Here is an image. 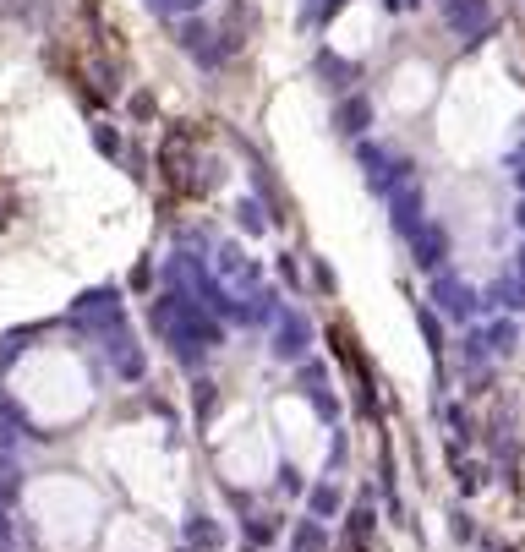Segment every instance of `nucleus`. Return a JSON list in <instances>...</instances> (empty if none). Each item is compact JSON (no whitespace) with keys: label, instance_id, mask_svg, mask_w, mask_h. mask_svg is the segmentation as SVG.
Instances as JSON below:
<instances>
[{"label":"nucleus","instance_id":"obj_19","mask_svg":"<svg viewBox=\"0 0 525 552\" xmlns=\"http://www.w3.org/2000/svg\"><path fill=\"white\" fill-rule=\"evenodd\" d=\"M383 6H389V11H416L422 0H383Z\"/></svg>","mask_w":525,"mask_h":552},{"label":"nucleus","instance_id":"obj_13","mask_svg":"<svg viewBox=\"0 0 525 552\" xmlns=\"http://www.w3.org/2000/svg\"><path fill=\"white\" fill-rule=\"evenodd\" d=\"M296 552H329V531H323V520H301L296 525Z\"/></svg>","mask_w":525,"mask_h":552},{"label":"nucleus","instance_id":"obj_12","mask_svg":"<svg viewBox=\"0 0 525 552\" xmlns=\"http://www.w3.org/2000/svg\"><path fill=\"white\" fill-rule=\"evenodd\" d=\"M307 514L312 520H334V514H340V487H334V481H318V487L307 492Z\"/></svg>","mask_w":525,"mask_h":552},{"label":"nucleus","instance_id":"obj_14","mask_svg":"<svg viewBox=\"0 0 525 552\" xmlns=\"http://www.w3.org/2000/svg\"><path fill=\"white\" fill-rule=\"evenodd\" d=\"M22 432H28V421H22L11 405H0V449H11V443H17Z\"/></svg>","mask_w":525,"mask_h":552},{"label":"nucleus","instance_id":"obj_17","mask_svg":"<svg viewBox=\"0 0 525 552\" xmlns=\"http://www.w3.org/2000/svg\"><path fill=\"white\" fill-rule=\"evenodd\" d=\"M247 536H252V542H263V547H268V542L279 536V525H274V520H263V514H258V520L247 525Z\"/></svg>","mask_w":525,"mask_h":552},{"label":"nucleus","instance_id":"obj_24","mask_svg":"<svg viewBox=\"0 0 525 552\" xmlns=\"http://www.w3.org/2000/svg\"><path fill=\"white\" fill-rule=\"evenodd\" d=\"M181 552H186V547H181Z\"/></svg>","mask_w":525,"mask_h":552},{"label":"nucleus","instance_id":"obj_10","mask_svg":"<svg viewBox=\"0 0 525 552\" xmlns=\"http://www.w3.org/2000/svg\"><path fill=\"white\" fill-rule=\"evenodd\" d=\"M181 536H186V552H219V542H225L208 514H192V520L181 525Z\"/></svg>","mask_w":525,"mask_h":552},{"label":"nucleus","instance_id":"obj_18","mask_svg":"<svg viewBox=\"0 0 525 552\" xmlns=\"http://www.w3.org/2000/svg\"><path fill=\"white\" fill-rule=\"evenodd\" d=\"M454 536H460V542H471V514H465V509H454Z\"/></svg>","mask_w":525,"mask_h":552},{"label":"nucleus","instance_id":"obj_15","mask_svg":"<svg viewBox=\"0 0 525 552\" xmlns=\"http://www.w3.org/2000/svg\"><path fill=\"white\" fill-rule=\"evenodd\" d=\"M367 99H350L345 110H340V121H345V132H367Z\"/></svg>","mask_w":525,"mask_h":552},{"label":"nucleus","instance_id":"obj_1","mask_svg":"<svg viewBox=\"0 0 525 552\" xmlns=\"http://www.w3.org/2000/svg\"><path fill=\"white\" fill-rule=\"evenodd\" d=\"M433 307H443L454 323H471L476 312H487V301H482V290H471L460 274L438 268V274H433Z\"/></svg>","mask_w":525,"mask_h":552},{"label":"nucleus","instance_id":"obj_22","mask_svg":"<svg viewBox=\"0 0 525 552\" xmlns=\"http://www.w3.org/2000/svg\"><path fill=\"white\" fill-rule=\"evenodd\" d=\"M515 274L525 279V246H520V257H515Z\"/></svg>","mask_w":525,"mask_h":552},{"label":"nucleus","instance_id":"obj_6","mask_svg":"<svg viewBox=\"0 0 525 552\" xmlns=\"http://www.w3.org/2000/svg\"><path fill=\"white\" fill-rule=\"evenodd\" d=\"M482 339H487V350H493V361H504V356H515V345H520V323L515 317H487Z\"/></svg>","mask_w":525,"mask_h":552},{"label":"nucleus","instance_id":"obj_11","mask_svg":"<svg viewBox=\"0 0 525 552\" xmlns=\"http://www.w3.org/2000/svg\"><path fill=\"white\" fill-rule=\"evenodd\" d=\"M301 389L312 394V405H318V416H329V421L340 416V405H334V394H329V372H323L318 361H312V367L301 372Z\"/></svg>","mask_w":525,"mask_h":552},{"label":"nucleus","instance_id":"obj_20","mask_svg":"<svg viewBox=\"0 0 525 552\" xmlns=\"http://www.w3.org/2000/svg\"><path fill=\"white\" fill-rule=\"evenodd\" d=\"M482 552H509L504 542H493V536H482Z\"/></svg>","mask_w":525,"mask_h":552},{"label":"nucleus","instance_id":"obj_7","mask_svg":"<svg viewBox=\"0 0 525 552\" xmlns=\"http://www.w3.org/2000/svg\"><path fill=\"white\" fill-rule=\"evenodd\" d=\"M104 350H110V361H115V372H121V378H143V372H148V361H143V350H137V339H126L121 328L110 334V345H104Z\"/></svg>","mask_w":525,"mask_h":552},{"label":"nucleus","instance_id":"obj_23","mask_svg":"<svg viewBox=\"0 0 525 552\" xmlns=\"http://www.w3.org/2000/svg\"><path fill=\"white\" fill-rule=\"evenodd\" d=\"M515 186H520V197H525V164H520V170H515Z\"/></svg>","mask_w":525,"mask_h":552},{"label":"nucleus","instance_id":"obj_4","mask_svg":"<svg viewBox=\"0 0 525 552\" xmlns=\"http://www.w3.org/2000/svg\"><path fill=\"white\" fill-rule=\"evenodd\" d=\"M307 345H312V328H307V317H301L296 307H285L274 317V350L285 361H301L307 356Z\"/></svg>","mask_w":525,"mask_h":552},{"label":"nucleus","instance_id":"obj_5","mask_svg":"<svg viewBox=\"0 0 525 552\" xmlns=\"http://www.w3.org/2000/svg\"><path fill=\"white\" fill-rule=\"evenodd\" d=\"M416 257V268H427V274H438L443 263H449V230L438 225V219H427L422 230H416V241H405Z\"/></svg>","mask_w":525,"mask_h":552},{"label":"nucleus","instance_id":"obj_21","mask_svg":"<svg viewBox=\"0 0 525 552\" xmlns=\"http://www.w3.org/2000/svg\"><path fill=\"white\" fill-rule=\"evenodd\" d=\"M515 225H520V236H525V197H520V208H515Z\"/></svg>","mask_w":525,"mask_h":552},{"label":"nucleus","instance_id":"obj_3","mask_svg":"<svg viewBox=\"0 0 525 552\" xmlns=\"http://www.w3.org/2000/svg\"><path fill=\"white\" fill-rule=\"evenodd\" d=\"M389 219H394V230H400V241H416V230L427 225V197H422V186H400V192H389Z\"/></svg>","mask_w":525,"mask_h":552},{"label":"nucleus","instance_id":"obj_8","mask_svg":"<svg viewBox=\"0 0 525 552\" xmlns=\"http://www.w3.org/2000/svg\"><path fill=\"white\" fill-rule=\"evenodd\" d=\"M487 312L498 307V317H515V312H525V279L520 274H509V279H498L493 290H487Z\"/></svg>","mask_w":525,"mask_h":552},{"label":"nucleus","instance_id":"obj_9","mask_svg":"<svg viewBox=\"0 0 525 552\" xmlns=\"http://www.w3.org/2000/svg\"><path fill=\"white\" fill-rule=\"evenodd\" d=\"M449 460H454V476H460V492H465V498L487 487V465L471 460V454H465V443H449Z\"/></svg>","mask_w":525,"mask_h":552},{"label":"nucleus","instance_id":"obj_2","mask_svg":"<svg viewBox=\"0 0 525 552\" xmlns=\"http://www.w3.org/2000/svg\"><path fill=\"white\" fill-rule=\"evenodd\" d=\"M443 6V22L460 33L465 44H476L482 33H493V17H487V0H438Z\"/></svg>","mask_w":525,"mask_h":552},{"label":"nucleus","instance_id":"obj_16","mask_svg":"<svg viewBox=\"0 0 525 552\" xmlns=\"http://www.w3.org/2000/svg\"><path fill=\"white\" fill-rule=\"evenodd\" d=\"M416 323H422V334H427V350H433V356H443V328L433 323V307L416 312Z\"/></svg>","mask_w":525,"mask_h":552}]
</instances>
